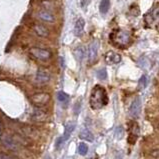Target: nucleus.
I'll return each mask as SVG.
<instances>
[{"label": "nucleus", "instance_id": "nucleus-1", "mask_svg": "<svg viewBox=\"0 0 159 159\" xmlns=\"http://www.w3.org/2000/svg\"><path fill=\"white\" fill-rule=\"evenodd\" d=\"M89 103H90V107L94 109V110H98V109L107 105L108 97L105 88L100 85L95 86L91 91V94H90Z\"/></svg>", "mask_w": 159, "mask_h": 159}, {"label": "nucleus", "instance_id": "nucleus-2", "mask_svg": "<svg viewBox=\"0 0 159 159\" xmlns=\"http://www.w3.org/2000/svg\"><path fill=\"white\" fill-rule=\"evenodd\" d=\"M50 101V95L45 92L35 93L31 96V102L36 106H43Z\"/></svg>", "mask_w": 159, "mask_h": 159}, {"label": "nucleus", "instance_id": "nucleus-3", "mask_svg": "<svg viewBox=\"0 0 159 159\" xmlns=\"http://www.w3.org/2000/svg\"><path fill=\"white\" fill-rule=\"evenodd\" d=\"M2 141L5 144V146L10 149H17L21 144L23 143L22 139L17 138V136H4L2 138Z\"/></svg>", "mask_w": 159, "mask_h": 159}, {"label": "nucleus", "instance_id": "nucleus-4", "mask_svg": "<svg viewBox=\"0 0 159 159\" xmlns=\"http://www.w3.org/2000/svg\"><path fill=\"white\" fill-rule=\"evenodd\" d=\"M30 53L31 55H33L35 58L42 60V61H46L51 57L50 51L46 50V49L42 48H31L30 49Z\"/></svg>", "mask_w": 159, "mask_h": 159}, {"label": "nucleus", "instance_id": "nucleus-5", "mask_svg": "<svg viewBox=\"0 0 159 159\" xmlns=\"http://www.w3.org/2000/svg\"><path fill=\"white\" fill-rule=\"evenodd\" d=\"M74 129H75V123L70 122V123H68L66 126H65L64 134H63V135L60 137L58 140H57V143H56L57 147H59L60 145H62L65 141L67 140L68 138H69L70 135L72 134V132L74 131Z\"/></svg>", "mask_w": 159, "mask_h": 159}, {"label": "nucleus", "instance_id": "nucleus-6", "mask_svg": "<svg viewBox=\"0 0 159 159\" xmlns=\"http://www.w3.org/2000/svg\"><path fill=\"white\" fill-rule=\"evenodd\" d=\"M48 117L47 112H45L42 109H34L33 113L31 115V119L35 122H44Z\"/></svg>", "mask_w": 159, "mask_h": 159}, {"label": "nucleus", "instance_id": "nucleus-7", "mask_svg": "<svg viewBox=\"0 0 159 159\" xmlns=\"http://www.w3.org/2000/svg\"><path fill=\"white\" fill-rule=\"evenodd\" d=\"M141 111V100L139 97H137L136 99L133 100V102L131 103L130 108H129V112L130 115L133 117H137L139 115Z\"/></svg>", "mask_w": 159, "mask_h": 159}, {"label": "nucleus", "instance_id": "nucleus-8", "mask_svg": "<svg viewBox=\"0 0 159 159\" xmlns=\"http://www.w3.org/2000/svg\"><path fill=\"white\" fill-rule=\"evenodd\" d=\"M105 60L108 64H117L121 61V56L119 54L115 53V52L109 51L105 56Z\"/></svg>", "mask_w": 159, "mask_h": 159}, {"label": "nucleus", "instance_id": "nucleus-9", "mask_svg": "<svg viewBox=\"0 0 159 159\" xmlns=\"http://www.w3.org/2000/svg\"><path fill=\"white\" fill-rule=\"evenodd\" d=\"M50 79V74H49L46 70L39 69L36 73V81L39 83H46Z\"/></svg>", "mask_w": 159, "mask_h": 159}, {"label": "nucleus", "instance_id": "nucleus-10", "mask_svg": "<svg viewBox=\"0 0 159 159\" xmlns=\"http://www.w3.org/2000/svg\"><path fill=\"white\" fill-rule=\"evenodd\" d=\"M98 47H99V44L98 42H93L91 45L89 46L88 48V58L90 61H93L97 56V52H98Z\"/></svg>", "mask_w": 159, "mask_h": 159}, {"label": "nucleus", "instance_id": "nucleus-11", "mask_svg": "<svg viewBox=\"0 0 159 159\" xmlns=\"http://www.w3.org/2000/svg\"><path fill=\"white\" fill-rule=\"evenodd\" d=\"M84 26H85V21L82 18H79L77 21H76L75 25H74V33H75L76 36H80V35L83 33Z\"/></svg>", "mask_w": 159, "mask_h": 159}, {"label": "nucleus", "instance_id": "nucleus-12", "mask_svg": "<svg viewBox=\"0 0 159 159\" xmlns=\"http://www.w3.org/2000/svg\"><path fill=\"white\" fill-rule=\"evenodd\" d=\"M115 41H116L119 45H125V44H127L128 41H129V35L127 33H125V32H119V33L116 35Z\"/></svg>", "mask_w": 159, "mask_h": 159}, {"label": "nucleus", "instance_id": "nucleus-13", "mask_svg": "<svg viewBox=\"0 0 159 159\" xmlns=\"http://www.w3.org/2000/svg\"><path fill=\"white\" fill-rule=\"evenodd\" d=\"M79 137H80L81 139H83V140H86L89 142L93 141V139H94L93 134L90 132L88 129H86V128H84V129L81 130V132L79 133Z\"/></svg>", "mask_w": 159, "mask_h": 159}, {"label": "nucleus", "instance_id": "nucleus-14", "mask_svg": "<svg viewBox=\"0 0 159 159\" xmlns=\"http://www.w3.org/2000/svg\"><path fill=\"white\" fill-rule=\"evenodd\" d=\"M57 99H58L61 103L64 104V106H66L68 104V102H69L70 98H69V95L66 94L65 92L60 91V92L57 93Z\"/></svg>", "mask_w": 159, "mask_h": 159}, {"label": "nucleus", "instance_id": "nucleus-15", "mask_svg": "<svg viewBox=\"0 0 159 159\" xmlns=\"http://www.w3.org/2000/svg\"><path fill=\"white\" fill-rule=\"evenodd\" d=\"M109 7H110V0H101L100 5H99V10L102 14L107 13V11L109 10Z\"/></svg>", "mask_w": 159, "mask_h": 159}, {"label": "nucleus", "instance_id": "nucleus-16", "mask_svg": "<svg viewBox=\"0 0 159 159\" xmlns=\"http://www.w3.org/2000/svg\"><path fill=\"white\" fill-rule=\"evenodd\" d=\"M35 32H36L37 35H39L41 37H46L48 36V30L45 28L44 26L38 25L35 27Z\"/></svg>", "mask_w": 159, "mask_h": 159}, {"label": "nucleus", "instance_id": "nucleus-17", "mask_svg": "<svg viewBox=\"0 0 159 159\" xmlns=\"http://www.w3.org/2000/svg\"><path fill=\"white\" fill-rule=\"evenodd\" d=\"M39 16H40V18L43 19V20L49 21V22H51V21L54 20L53 15L50 14V13L47 12V11H41V12L39 13Z\"/></svg>", "mask_w": 159, "mask_h": 159}, {"label": "nucleus", "instance_id": "nucleus-18", "mask_svg": "<svg viewBox=\"0 0 159 159\" xmlns=\"http://www.w3.org/2000/svg\"><path fill=\"white\" fill-rule=\"evenodd\" d=\"M87 151H88V146L85 143H80L78 145V152L80 155H86Z\"/></svg>", "mask_w": 159, "mask_h": 159}, {"label": "nucleus", "instance_id": "nucleus-19", "mask_svg": "<svg viewBox=\"0 0 159 159\" xmlns=\"http://www.w3.org/2000/svg\"><path fill=\"white\" fill-rule=\"evenodd\" d=\"M97 77L98 79H100V80H104V79H106V77H107V72H106V69H100L98 70L97 72Z\"/></svg>", "mask_w": 159, "mask_h": 159}, {"label": "nucleus", "instance_id": "nucleus-20", "mask_svg": "<svg viewBox=\"0 0 159 159\" xmlns=\"http://www.w3.org/2000/svg\"><path fill=\"white\" fill-rule=\"evenodd\" d=\"M75 56L78 60H82V58L84 57V50L83 48H78L75 51Z\"/></svg>", "mask_w": 159, "mask_h": 159}, {"label": "nucleus", "instance_id": "nucleus-21", "mask_svg": "<svg viewBox=\"0 0 159 159\" xmlns=\"http://www.w3.org/2000/svg\"><path fill=\"white\" fill-rule=\"evenodd\" d=\"M147 85V77L146 76H142L141 79L139 80V88H144Z\"/></svg>", "mask_w": 159, "mask_h": 159}, {"label": "nucleus", "instance_id": "nucleus-22", "mask_svg": "<svg viewBox=\"0 0 159 159\" xmlns=\"http://www.w3.org/2000/svg\"><path fill=\"white\" fill-rule=\"evenodd\" d=\"M0 159H19L17 158L16 156H12V155H1V157H0Z\"/></svg>", "mask_w": 159, "mask_h": 159}]
</instances>
